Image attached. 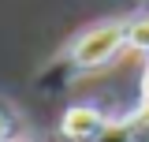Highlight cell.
<instances>
[{
	"label": "cell",
	"instance_id": "1",
	"mask_svg": "<svg viewBox=\"0 0 149 142\" xmlns=\"http://www.w3.org/2000/svg\"><path fill=\"white\" fill-rule=\"evenodd\" d=\"M127 26L130 19H108V22H97L90 30L74 37L67 45V64L71 71H97V67H108L116 56L127 49Z\"/></svg>",
	"mask_w": 149,
	"mask_h": 142
},
{
	"label": "cell",
	"instance_id": "2",
	"mask_svg": "<svg viewBox=\"0 0 149 142\" xmlns=\"http://www.w3.org/2000/svg\"><path fill=\"white\" fill-rule=\"evenodd\" d=\"M108 124L112 120L97 105H71L63 112V120H60V135L67 142H97Z\"/></svg>",
	"mask_w": 149,
	"mask_h": 142
},
{
	"label": "cell",
	"instance_id": "3",
	"mask_svg": "<svg viewBox=\"0 0 149 142\" xmlns=\"http://www.w3.org/2000/svg\"><path fill=\"white\" fill-rule=\"evenodd\" d=\"M0 142H15V120L8 112H0Z\"/></svg>",
	"mask_w": 149,
	"mask_h": 142
}]
</instances>
